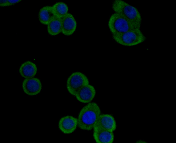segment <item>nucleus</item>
I'll list each match as a JSON object with an SVG mask.
<instances>
[{"label":"nucleus","instance_id":"obj_1","mask_svg":"<svg viewBox=\"0 0 176 143\" xmlns=\"http://www.w3.org/2000/svg\"><path fill=\"white\" fill-rule=\"evenodd\" d=\"M101 113L100 108L97 103H89L83 107L79 114L78 126L82 130H91L93 128Z\"/></svg>","mask_w":176,"mask_h":143},{"label":"nucleus","instance_id":"obj_2","mask_svg":"<svg viewBox=\"0 0 176 143\" xmlns=\"http://www.w3.org/2000/svg\"><path fill=\"white\" fill-rule=\"evenodd\" d=\"M112 8L115 12L122 14L136 28L140 29L142 21L141 16L135 7L123 1L115 0L112 3Z\"/></svg>","mask_w":176,"mask_h":143},{"label":"nucleus","instance_id":"obj_3","mask_svg":"<svg viewBox=\"0 0 176 143\" xmlns=\"http://www.w3.org/2000/svg\"><path fill=\"white\" fill-rule=\"evenodd\" d=\"M140 29L136 28L121 34H112V37L117 43L124 46L136 45L143 42L146 39Z\"/></svg>","mask_w":176,"mask_h":143},{"label":"nucleus","instance_id":"obj_4","mask_svg":"<svg viewBox=\"0 0 176 143\" xmlns=\"http://www.w3.org/2000/svg\"><path fill=\"white\" fill-rule=\"evenodd\" d=\"M108 25L112 35L121 34L137 28L123 15L115 12L110 17Z\"/></svg>","mask_w":176,"mask_h":143},{"label":"nucleus","instance_id":"obj_5","mask_svg":"<svg viewBox=\"0 0 176 143\" xmlns=\"http://www.w3.org/2000/svg\"><path fill=\"white\" fill-rule=\"evenodd\" d=\"M89 83L88 79L85 75L81 72H77L72 73L68 78L67 88L70 94L75 96L80 88Z\"/></svg>","mask_w":176,"mask_h":143},{"label":"nucleus","instance_id":"obj_6","mask_svg":"<svg viewBox=\"0 0 176 143\" xmlns=\"http://www.w3.org/2000/svg\"><path fill=\"white\" fill-rule=\"evenodd\" d=\"M116 124L112 115L108 114H100L94 127V130H104L113 132L115 130Z\"/></svg>","mask_w":176,"mask_h":143},{"label":"nucleus","instance_id":"obj_7","mask_svg":"<svg viewBox=\"0 0 176 143\" xmlns=\"http://www.w3.org/2000/svg\"><path fill=\"white\" fill-rule=\"evenodd\" d=\"M22 86L24 92L30 96L38 94L40 92L42 88L41 82L36 78L25 79L23 82Z\"/></svg>","mask_w":176,"mask_h":143},{"label":"nucleus","instance_id":"obj_8","mask_svg":"<svg viewBox=\"0 0 176 143\" xmlns=\"http://www.w3.org/2000/svg\"><path fill=\"white\" fill-rule=\"evenodd\" d=\"M96 93L94 87L89 84L80 88L77 92L75 96L79 101L86 103L90 102L93 99Z\"/></svg>","mask_w":176,"mask_h":143},{"label":"nucleus","instance_id":"obj_9","mask_svg":"<svg viewBox=\"0 0 176 143\" xmlns=\"http://www.w3.org/2000/svg\"><path fill=\"white\" fill-rule=\"evenodd\" d=\"M78 126L77 119L71 116H66L61 118L58 123L60 131L66 134H71L76 129Z\"/></svg>","mask_w":176,"mask_h":143},{"label":"nucleus","instance_id":"obj_10","mask_svg":"<svg viewBox=\"0 0 176 143\" xmlns=\"http://www.w3.org/2000/svg\"><path fill=\"white\" fill-rule=\"evenodd\" d=\"M77 28V22L73 16L68 13L61 18V33L69 36L75 32Z\"/></svg>","mask_w":176,"mask_h":143},{"label":"nucleus","instance_id":"obj_11","mask_svg":"<svg viewBox=\"0 0 176 143\" xmlns=\"http://www.w3.org/2000/svg\"><path fill=\"white\" fill-rule=\"evenodd\" d=\"M37 67L36 64L30 61H27L23 63L19 69V72L21 75L25 79L32 78L37 73Z\"/></svg>","mask_w":176,"mask_h":143},{"label":"nucleus","instance_id":"obj_12","mask_svg":"<svg viewBox=\"0 0 176 143\" xmlns=\"http://www.w3.org/2000/svg\"><path fill=\"white\" fill-rule=\"evenodd\" d=\"M113 132L104 130H94L93 137L97 143H112L113 142L114 139Z\"/></svg>","mask_w":176,"mask_h":143},{"label":"nucleus","instance_id":"obj_13","mask_svg":"<svg viewBox=\"0 0 176 143\" xmlns=\"http://www.w3.org/2000/svg\"><path fill=\"white\" fill-rule=\"evenodd\" d=\"M55 16L52 7L50 6H46L41 8L38 14L39 20L40 22L47 25Z\"/></svg>","mask_w":176,"mask_h":143},{"label":"nucleus","instance_id":"obj_14","mask_svg":"<svg viewBox=\"0 0 176 143\" xmlns=\"http://www.w3.org/2000/svg\"><path fill=\"white\" fill-rule=\"evenodd\" d=\"M47 30L52 36L56 35L61 32V18L54 17L47 25Z\"/></svg>","mask_w":176,"mask_h":143},{"label":"nucleus","instance_id":"obj_15","mask_svg":"<svg viewBox=\"0 0 176 143\" xmlns=\"http://www.w3.org/2000/svg\"><path fill=\"white\" fill-rule=\"evenodd\" d=\"M52 7L55 16L61 18L68 13V7L64 2H57Z\"/></svg>","mask_w":176,"mask_h":143},{"label":"nucleus","instance_id":"obj_16","mask_svg":"<svg viewBox=\"0 0 176 143\" xmlns=\"http://www.w3.org/2000/svg\"><path fill=\"white\" fill-rule=\"evenodd\" d=\"M21 0H8V6L13 5L20 2Z\"/></svg>","mask_w":176,"mask_h":143},{"label":"nucleus","instance_id":"obj_17","mask_svg":"<svg viewBox=\"0 0 176 143\" xmlns=\"http://www.w3.org/2000/svg\"><path fill=\"white\" fill-rule=\"evenodd\" d=\"M0 6L2 7L8 6L7 0H0Z\"/></svg>","mask_w":176,"mask_h":143},{"label":"nucleus","instance_id":"obj_18","mask_svg":"<svg viewBox=\"0 0 176 143\" xmlns=\"http://www.w3.org/2000/svg\"><path fill=\"white\" fill-rule=\"evenodd\" d=\"M136 143H146V142L144 140H139L136 141Z\"/></svg>","mask_w":176,"mask_h":143}]
</instances>
